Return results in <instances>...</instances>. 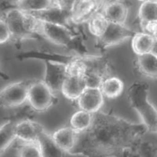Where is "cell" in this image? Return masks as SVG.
Instances as JSON below:
<instances>
[{
	"label": "cell",
	"instance_id": "d4e9b609",
	"mask_svg": "<svg viewBox=\"0 0 157 157\" xmlns=\"http://www.w3.org/2000/svg\"><path fill=\"white\" fill-rule=\"evenodd\" d=\"M14 126L15 124H13L10 121H7L1 127V130H0L1 152H5L11 145V143L17 140Z\"/></svg>",
	"mask_w": 157,
	"mask_h": 157
},
{
	"label": "cell",
	"instance_id": "2e32d148",
	"mask_svg": "<svg viewBox=\"0 0 157 157\" xmlns=\"http://www.w3.org/2000/svg\"><path fill=\"white\" fill-rule=\"evenodd\" d=\"M87 87L84 75H68L61 87V93L69 100H77Z\"/></svg>",
	"mask_w": 157,
	"mask_h": 157
},
{
	"label": "cell",
	"instance_id": "603a6c76",
	"mask_svg": "<svg viewBox=\"0 0 157 157\" xmlns=\"http://www.w3.org/2000/svg\"><path fill=\"white\" fill-rule=\"evenodd\" d=\"M140 24L157 21V0H148L143 2L138 11Z\"/></svg>",
	"mask_w": 157,
	"mask_h": 157
},
{
	"label": "cell",
	"instance_id": "7402d4cb",
	"mask_svg": "<svg viewBox=\"0 0 157 157\" xmlns=\"http://www.w3.org/2000/svg\"><path fill=\"white\" fill-rule=\"evenodd\" d=\"M87 24L90 32L94 36L98 38L105 32L109 21L101 12L98 11L88 21Z\"/></svg>",
	"mask_w": 157,
	"mask_h": 157
},
{
	"label": "cell",
	"instance_id": "484cf974",
	"mask_svg": "<svg viewBox=\"0 0 157 157\" xmlns=\"http://www.w3.org/2000/svg\"><path fill=\"white\" fill-rule=\"evenodd\" d=\"M66 70L68 75H84L86 65L82 55L72 58L66 63Z\"/></svg>",
	"mask_w": 157,
	"mask_h": 157
},
{
	"label": "cell",
	"instance_id": "d6986e66",
	"mask_svg": "<svg viewBox=\"0 0 157 157\" xmlns=\"http://www.w3.org/2000/svg\"><path fill=\"white\" fill-rule=\"evenodd\" d=\"M100 89L105 98L115 99L123 93L124 83L119 77L111 75L104 79L101 84Z\"/></svg>",
	"mask_w": 157,
	"mask_h": 157
},
{
	"label": "cell",
	"instance_id": "1f68e13d",
	"mask_svg": "<svg viewBox=\"0 0 157 157\" xmlns=\"http://www.w3.org/2000/svg\"><path fill=\"white\" fill-rule=\"evenodd\" d=\"M155 39H157V35H156V36H155Z\"/></svg>",
	"mask_w": 157,
	"mask_h": 157
},
{
	"label": "cell",
	"instance_id": "52a82bcc",
	"mask_svg": "<svg viewBox=\"0 0 157 157\" xmlns=\"http://www.w3.org/2000/svg\"><path fill=\"white\" fill-rule=\"evenodd\" d=\"M32 81H19L9 84L1 90L0 100L5 108H16L28 101L29 90Z\"/></svg>",
	"mask_w": 157,
	"mask_h": 157
},
{
	"label": "cell",
	"instance_id": "5bb4252c",
	"mask_svg": "<svg viewBox=\"0 0 157 157\" xmlns=\"http://www.w3.org/2000/svg\"><path fill=\"white\" fill-rule=\"evenodd\" d=\"M15 135L17 140L21 141H38L44 133V128L41 124L31 120H25L15 123Z\"/></svg>",
	"mask_w": 157,
	"mask_h": 157
},
{
	"label": "cell",
	"instance_id": "4316f807",
	"mask_svg": "<svg viewBox=\"0 0 157 157\" xmlns=\"http://www.w3.org/2000/svg\"><path fill=\"white\" fill-rule=\"evenodd\" d=\"M10 39H12L10 31L8 27L7 23L6 22L5 20L1 17L0 20V43L1 44L10 41Z\"/></svg>",
	"mask_w": 157,
	"mask_h": 157
},
{
	"label": "cell",
	"instance_id": "d6a6232c",
	"mask_svg": "<svg viewBox=\"0 0 157 157\" xmlns=\"http://www.w3.org/2000/svg\"><path fill=\"white\" fill-rule=\"evenodd\" d=\"M64 1H69V0H64ZM72 1H73V0H72Z\"/></svg>",
	"mask_w": 157,
	"mask_h": 157
},
{
	"label": "cell",
	"instance_id": "44dd1931",
	"mask_svg": "<svg viewBox=\"0 0 157 157\" xmlns=\"http://www.w3.org/2000/svg\"><path fill=\"white\" fill-rule=\"evenodd\" d=\"M94 116V113H91L87 111L80 109L71 116L70 120L71 127L75 129L77 132H84L92 124Z\"/></svg>",
	"mask_w": 157,
	"mask_h": 157
},
{
	"label": "cell",
	"instance_id": "5b68a950",
	"mask_svg": "<svg viewBox=\"0 0 157 157\" xmlns=\"http://www.w3.org/2000/svg\"><path fill=\"white\" fill-rule=\"evenodd\" d=\"M82 57L86 65L84 76L87 82V86L100 87L104 79L112 75L110 61L104 56L83 54Z\"/></svg>",
	"mask_w": 157,
	"mask_h": 157
},
{
	"label": "cell",
	"instance_id": "8992f818",
	"mask_svg": "<svg viewBox=\"0 0 157 157\" xmlns=\"http://www.w3.org/2000/svg\"><path fill=\"white\" fill-rule=\"evenodd\" d=\"M55 96L44 80L32 81L29 86L28 101L36 112H45L54 103Z\"/></svg>",
	"mask_w": 157,
	"mask_h": 157
},
{
	"label": "cell",
	"instance_id": "9a60e30c",
	"mask_svg": "<svg viewBox=\"0 0 157 157\" xmlns=\"http://www.w3.org/2000/svg\"><path fill=\"white\" fill-rule=\"evenodd\" d=\"M101 13L109 22L125 24L129 13V6L123 0H110L104 4Z\"/></svg>",
	"mask_w": 157,
	"mask_h": 157
},
{
	"label": "cell",
	"instance_id": "ba28073f",
	"mask_svg": "<svg viewBox=\"0 0 157 157\" xmlns=\"http://www.w3.org/2000/svg\"><path fill=\"white\" fill-rule=\"evenodd\" d=\"M136 32L127 27L125 24L109 22L105 32L101 37L97 38V48L105 50L120 44L126 39L132 38Z\"/></svg>",
	"mask_w": 157,
	"mask_h": 157
},
{
	"label": "cell",
	"instance_id": "30bf717a",
	"mask_svg": "<svg viewBox=\"0 0 157 157\" xmlns=\"http://www.w3.org/2000/svg\"><path fill=\"white\" fill-rule=\"evenodd\" d=\"M30 14L38 19L51 23L60 24L66 26H70L71 23L70 7L64 6L59 1H54V4L46 10Z\"/></svg>",
	"mask_w": 157,
	"mask_h": 157
},
{
	"label": "cell",
	"instance_id": "ffe728a7",
	"mask_svg": "<svg viewBox=\"0 0 157 157\" xmlns=\"http://www.w3.org/2000/svg\"><path fill=\"white\" fill-rule=\"evenodd\" d=\"M54 0H17L16 7L28 13L41 12L49 9Z\"/></svg>",
	"mask_w": 157,
	"mask_h": 157
},
{
	"label": "cell",
	"instance_id": "83f0119b",
	"mask_svg": "<svg viewBox=\"0 0 157 157\" xmlns=\"http://www.w3.org/2000/svg\"><path fill=\"white\" fill-rule=\"evenodd\" d=\"M142 32L155 37L157 35V21H149L140 24Z\"/></svg>",
	"mask_w": 157,
	"mask_h": 157
},
{
	"label": "cell",
	"instance_id": "8fae6325",
	"mask_svg": "<svg viewBox=\"0 0 157 157\" xmlns=\"http://www.w3.org/2000/svg\"><path fill=\"white\" fill-rule=\"evenodd\" d=\"M99 10L101 7L94 0H73L70 6L71 23L80 25L87 22Z\"/></svg>",
	"mask_w": 157,
	"mask_h": 157
},
{
	"label": "cell",
	"instance_id": "f546056e",
	"mask_svg": "<svg viewBox=\"0 0 157 157\" xmlns=\"http://www.w3.org/2000/svg\"><path fill=\"white\" fill-rule=\"evenodd\" d=\"M152 53H154V54H155L157 55V39H155V44H154L153 50H152Z\"/></svg>",
	"mask_w": 157,
	"mask_h": 157
},
{
	"label": "cell",
	"instance_id": "3957f363",
	"mask_svg": "<svg viewBox=\"0 0 157 157\" xmlns=\"http://www.w3.org/2000/svg\"><path fill=\"white\" fill-rule=\"evenodd\" d=\"M12 39L22 40L38 35V20L33 15L16 8L7 10L4 13Z\"/></svg>",
	"mask_w": 157,
	"mask_h": 157
},
{
	"label": "cell",
	"instance_id": "ac0fdd59",
	"mask_svg": "<svg viewBox=\"0 0 157 157\" xmlns=\"http://www.w3.org/2000/svg\"><path fill=\"white\" fill-rule=\"evenodd\" d=\"M136 64L141 74L152 78H157V55L152 52L137 55Z\"/></svg>",
	"mask_w": 157,
	"mask_h": 157
},
{
	"label": "cell",
	"instance_id": "f1b7e54d",
	"mask_svg": "<svg viewBox=\"0 0 157 157\" xmlns=\"http://www.w3.org/2000/svg\"><path fill=\"white\" fill-rule=\"evenodd\" d=\"M94 1L97 2V3H98V5L99 6H100L101 9V8H102V6H104V4L105 3V0H94Z\"/></svg>",
	"mask_w": 157,
	"mask_h": 157
},
{
	"label": "cell",
	"instance_id": "e0dca14e",
	"mask_svg": "<svg viewBox=\"0 0 157 157\" xmlns=\"http://www.w3.org/2000/svg\"><path fill=\"white\" fill-rule=\"evenodd\" d=\"M155 38L144 32H136L132 37V49L136 55L151 53L153 50Z\"/></svg>",
	"mask_w": 157,
	"mask_h": 157
},
{
	"label": "cell",
	"instance_id": "7c38bea8",
	"mask_svg": "<svg viewBox=\"0 0 157 157\" xmlns=\"http://www.w3.org/2000/svg\"><path fill=\"white\" fill-rule=\"evenodd\" d=\"M104 97L100 87L87 86L76 100L77 105L79 109L96 113L103 106Z\"/></svg>",
	"mask_w": 157,
	"mask_h": 157
},
{
	"label": "cell",
	"instance_id": "6da1fadb",
	"mask_svg": "<svg viewBox=\"0 0 157 157\" xmlns=\"http://www.w3.org/2000/svg\"><path fill=\"white\" fill-rule=\"evenodd\" d=\"M147 131L144 123H133L120 116L98 111L94 113L90 127L79 133L75 148L84 155L116 156L133 148L137 150L140 140Z\"/></svg>",
	"mask_w": 157,
	"mask_h": 157
},
{
	"label": "cell",
	"instance_id": "9c48e42d",
	"mask_svg": "<svg viewBox=\"0 0 157 157\" xmlns=\"http://www.w3.org/2000/svg\"><path fill=\"white\" fill-rule=\"evenodd\" d=\"M67 77L68 74L65 63L46 60L44 81L54 94L61 92V87Z\"/></svg>",
	"mask_w": 157,
	"mask_h": 157
},
{
	"label": "cell",
	"instance_id": "4dcf8cb0",
	"mask_svg": "<svg viewBox=\"0 0 157 157\" xmlns=\"http://www.w3.org/2000/svg\"><path fill=\"white\" fill-rule=\"evenodd\" d=\"M138 1H140V2H145V1H148V0H138Z\"/></svg>",
	"mask_w": 157,
	"mask_h": 157
},
{
	"label": "cell",
	"instance_id": "7a4b0ae2",
	"mask_svg": "<svg viewBox=\"0 0 157 157\" xmlns=\"http://www.w3.org/2000/svg\"><path fill=\"white\" fill-rule=\"evenodd\" d=\"M127 96L130 106L140 115L148 132L157 134V110L148 101V85L145 82H134Z\"/></svg>",
	"mask_w": 157,
	"mask_h": 157
},
{
	"label": "cell",
	"instance_id": "cb8c5ba5",
	"mask_svg": "<svg viewBox=\"0 0 157 157\" xmlns=\"http://www.w3.org/2000/svg\"><path fill=\"white\" fill-rule=\"evenodd\" d=\"M18 146L17 154L18 156L23 157H42L44 156L40 141H21Z\"/></svg>",
	"mask_w": 157,
	"mask_h": 157
},
{
	"label": "cell",
	"instance_id": "277c9868",
	"mask_svg": "<svg viewBox=\"0 0 157 157\" xmlns=\"http://www.w3.org/2000/svg\"><path fill=\"white\" fill-rule=\"evenodd\" d=\"M38 35L54 44L82 51L79 37L75 35L69 26L51 23L38 19Z\"/></svg>",
	"mask_w": 157,
	"mask_h": 157
},
{
	"label": "cell",
	"instance_id": "4fadbf2b",
	"mask_svg": "<svg viewBox=\"0 0 157 157\" xmlns=\"http://www.w3.org/2000/svg\"><path fill=\"white\" fill-rule=\"evenodd\" d=\"M51 136L56 145L63 152L71 154L76 146L79 133L71 127H64L56 130Z\"/></svg>",
	"mask_w": 157,
	"mask_h": 157
}]
</instances>
